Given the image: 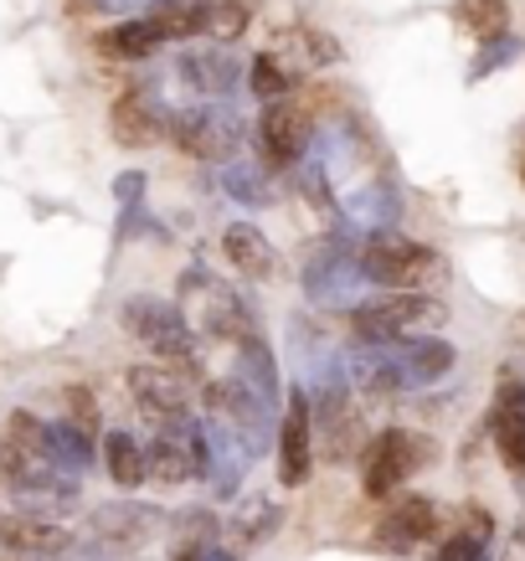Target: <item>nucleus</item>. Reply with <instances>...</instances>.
I'll return each mask as SVG.
<instances>
[{"label": "nucleus", "instance_id": "1", "mask_svg": "<svg viewBox=\"0 0 525 561\" xmlns=\"http://www.w3.org/2000/svg\"><path fill=\"white\" fill-rule=\"evenodd\" d=\"M458 351L438 335H407V341H387V345H366L351 356V381L366 397H397V391H418L433 387L454 371Z\"/></svg>", "mask_w": 525, "mask_h": 561}, {"label": "nucleus", "instance_id": "2", "mask_svg": "<svg viewBox=\"0 0 525 561\" xmlns=\"http://www.w3.org/2000/svg\"><path fill=\"white\" fill-rule=\"evenodd\" d=\"M356 268L366 284H381V294H427L438 284L448 263L438 248H427L402 232H372L356 248Z\"/></svg>", "mask_w": 525, "mask_h": 561}, {"label": "nucleus", "instance_id": "3", "mask_svg": "<svg viewBox=\"0 0 525 561\" xmlns=\"http://www.w3.org/2000/svg\"><path fill=\"white\" fill-rule=\"evenodd\" d=\"M166 515L155 505H139V500H109L99 511H88L83 520V536H72L62 557H78V561H119V557H135L145 546L160 536Z\"/></svg>", "mask_w": 525, "mask_h": 561}, {"label": "nucleus", "instance_id": "4", "mask_svg": "<svg viewBox=\"0 0 525 561\" xmlns=\"http://www.w3.org/2000/svg\"><path fill=\"white\" fill-rule=\"evenodd\" d=\"M119 320H124V330L150 351V360L181 371L191 387H202V371H196V330L181 320V309L166 305V299H155V294H135V299H124Z\"/></svg>", "mask_w": 525, "mask_h": 561}, {"label": "nucleus", "instance_id": "5", "mask_svg": "<svg viewBox=\"0 0 525 561\" xmlns=\"http://www.w3.org/2000/svg\"><path fill=\"white\" fill-rule=\"evenodd\" d=\"M438 463V443L418 433V427H387L361 448V490L366 500H391L397 490H407L412 479Z\"/></svg>", "mask_w": 525, "mask_h": 561}, {"label": "nucleus", "instance_id": "6", "mask_svg": "<svg viewBox=\"0 0 525 561\" xmlns=\"http://www.w3.org/2000/svg\"><path fill=\"white\" fill-rule=\"evenodd\" d=\"M448 324V305L433 294H376L351 305V330L366 345L407 341V335H438Z\"/></svg>", "mask_w": 525, "mask_h": 561}, {"label": "nucleus", "instance_id": "7", "mask_svg": "<svg viewBox=\"0 0 525 561\" xmlns=\"http://www.w3.org/2000/svg\"><path fill=\"white\" fill-rule=\"evenodd\" d=\"M181 320L191 324V330H202V335H212V341H232L238 345L253 324H248V309H242V299L221 278H212V273L202 268V263H191L186 273H181Z\"/></svg>", "mask_w": 525, "mask_h": 561}, {"label": "nucleus", "instance_id": "8", "mask_svg": "<svg viewBox=\"0 0 525 561\" xmlns=\"http://www.w3.org/2000/svg\"><path fill=\"white\" fill-rule=\"evenodd\" d=\"M202 474H212V438H206V427H196L191 417L155 423L150 443H145V479H155V484H191Z\"/></svg>", "mask_w": 525, "mask_h": 561}, {"label": "nucleus", "instance_id": "9", "mask_svg": "<svg viewBox=\"0 0 525 561\" xmlns=\"http://www.w3.org/2000/svg\"><path fill=\"white\" fill-rule=\"evenodd\" d=\"M202 408H206V423L221 427V433L238 443L248 459L258 454V443L269 438L273 408L258 397L253 387H242L238 376H227V381H206V387H202Z\"/></svg>", "mask_w": 525, "mask_h": 561}, {"label": "nucleus", "instance_id": "10", "mask_svg": "<svg viewBox=\"0 0 525 561\" xmlns=\"http://www.w3.org/2000/svg\"><path fill=\"white\" fill-rule=\"evenodd\" d=\"M273 448H278V484L284 490H305L309 474H315V412H309V397L299 387L288 391Z\"/></svg>", "mask_w": 525, "mask_h": 561}, {"label": "nucleus", "instance_id": "11", "mask_svg": "<svg viewBox=\"0 0 525 561\" xmlns=\"http://www.w3.org/2000/svg\"><path fill=\"white\" fill-rule=\"evenodd\" d=\"M309 412H315V423H320V438H315V454H324L330 463H351L361 459V448H366V417H361V408L345 397V387H330L320 391V408L309 402Z\"/></svg>", "mask_w": 525, "mask_h": 561}, {"label": "nucleus", "instance_id": "12", "mask_svg": "<svg viewBox=\"0 0 525 561\" xmlns=\"http://www.w3.org/2000/svg\"><path fill=\"white\" fill-rule=\"evenodd\" d=\"M124 387L135 397V408L155 423H175V417H191V381L181 371H170L160 360H145V366H129Z\"/></svg>", "mask_w": 525, "mask_h": 561}, {"label": "nucleus", "instance_id": "13", "mask_svg": "<svg viewBox=\"0 0 525 561\" xmlns=\"http://www.w3.org/2000/svg\"><path fill=\"white\" fill-rule=\"evenodd\" d=\"M258 139H263V150H269L273 165H299L309 150V139H315V119H309V108H299L294 99H278V103H263V119H258Z\"/></svg>", "mask_w": 525, "mask_h": 561}, {"label": "nucleus", "instance_id": "14", "mask_svg": "<svg viewBox=\"0 0 525 561\" xmlns=\"http://www.w3.org/2000/svg\"><path fill=\"white\" fill-rule=\"evenodd\" d=\"M166 108L155 103L150 88H129V93H119L114 99V108H109V135L119 139L124 150H150L155 139L166 135Z\"/></svg>", "mask_w": 525, "mask_h": 561}, {"label": "nucleus", "instance_id": "15", "mask_svg": "<svg viewBox=\"0 0 525 561\" xmlns=\"http://www.w3.org/2000/svg\"><path fill=\"white\" fill-rule=\"evenodd\" d=\"M443 526V515L433 500H423V494H407V500H397L387 515H381V526H376V546H387V551H412V546L433 541Z\"/></svg>", "mask_w": 525, "mask_h": 561}, {"label": "nucleus", "instance_id": "16", "mask_svg": "<svg viewBox=\"0 0 525 561\" xmlns=\"http://www.w3.org/2000/svg\"><path fill=\"white\" fill-rule=\"evenodd\" d=\"M490 433H494V448H500V463L515 479H525V381H505L494 391Z\"/></svg>", "mask_w": 525, "mask_h": 561}, {"label": "nucleus", "instance_id": "17", "mask_svg": "<svg viewBox=\"0 0 525 561\" xmlns=\"http://www.w3.org/2000/svg\"><path fill=\"white\" fill-rule=\"evenodd\" d=\"M72 541V530H62L57 520H47V515H5L0 511V546L11 551V557H36V561H47V557H62Z\"/></svg>", "mask_w": 525, "mask_h": 561}, {"label": "nucleus", "instance_id": "18", "mask_svg": "<svg viewBox=\"0 0 525 561\" xmlns=\"http://www.w3.org/2000/svg\"><path fill=\"white\" fill-rule=\"evenodd\" d=\"M166 135L186 154H196V160H221V154L232 150L238 129L221 119V114H212V108H181V114H170Z\"/></svg>", "mask_w": 525, "mask_h": 561}, {"label": "nucleus", "instance_id": "19", "mask_svg": "<svg viewBox=\"0 0 525 561\" xmlns=\"http://www.w3.org/2000/svg\"><path fill=\"white\" fill-rule=\"evenodd\" d=\"M221 257H227V263H232V273H242L248 284H269L273 268H278L273 242L258 232L253 221H232V227L221 232Z\"/></svg>", "mask_w": 525, "mask_h": 561}, {"label": "nucleus", "instance_id": "20", "mask_svg": "<svg viewBox=\"0 0 525 561\" xmlns=\"http://www.w3.org/2000/svg\"><path fill=\"white\" fill-rule=\"evenodd\" d=\"M93 47H99V57H109V62H145V57L160 51V36H155L150 21H114V26H103V32L93 36Z\"/></svg>", "mask_w": 525, "mask_h": 561}, {"label": "nucleus", "instance_id": "21", "mask_svg": "<svg viewBox=\"0 0 525 561\" xmlns=\"http://www.w3.org/2000/svg\"><path fill=\"white\" fill-rule=\"evenodd\" d=\"M181 78H186L196 93L221 99V93H232V88L242 83V68L227 51H186V57H181Z\"/></svg>", "mask_w": 525, "mask_h": 561}, {"label": "nucleus", "instance_id": "22", "mask_svg": "<svg viewBox=\"0 0 525 561\" xmlns=\"http://www.w3.org/2000/svg\"><path fill=\"white\" fill-rule=\"evenodd\" d=\"M273 530H284V505L273 494H248L232 515V541L248 551V546H263Z\"/></svg>", "mask_w": 525, "mask_h": 561}, {"label": "nucleus", "instance_id": "23", "mask_svg": "<svg viewBox=\"0 0 525 561\" xmlns=\"http://www.w3.org/2000/svg\"><path fill=\"white\" fill-rule=\"evenodd\" d=\"M103 469H109V479L119 484V490H139L145 484V443L135 438V433H124V427H114V433H103Z\"/></svg>", "mask_w": 525, "mask_h": 561}, {"label": "nucleus", "instance_id": "24", "mask_svg": "<svg viewBox=\"0 0 525 561\" xmlns=\"http://www.w3.org/2000/svg\"><path fill=\"white\" fill-rule=\"evenodd\" d=\"M238 381L242 387H253L263 402H278V371H273V351H269V341L258 335V330H248L238 341Z\"/></svg>", "mask_w": 525, "mask_h": 561}, {"label": "nucleus", "instance_id": "25", "mask_svg": "<svg viewBox=\"0 0 525 561\" xmlns=\"http://www.w3.org/2000/svg\"><path fill=\"white\" fill-rule=\"evenodd\" d=\"M93 438H88L83 427H72V423H47V463L57 469V474H72V479H83V469L93 463Z\"/></svg>", "mask_w": 525, "mask_h": 561}, {"label": "nucleus", "instance_id": "26", "mask_svg": "<svg viewBox=\"0 0 525 561\" xmlns=\"http://www.w3.org/2000/svg\"><path fill=\"white\" fill-rule=\"evenodd\" d=\"M150 26L160 42H191L206 32V0H155Z\"/></svg>", "mask_w": 525, "mask_h": 561}, {"label": "nucleus", "instance_id": "27", "mask_svg": "<svg viewBox=\"0 0 525 561\" xmlns=\"http://www.w3.org/2000/svg\"><path fill=\"white\" fill-rule=\"evenodd\" d=\"M490 530H494L490 515L469 511L464 515V526L448 530V541H443V551L433 561H490Z\"/></svg>", "mask_w": 525, "mask_h": 561}, {"label": "nucleus", "instance_id": "28", "mask_svg": "<svg viewBox=\"0 0 525 561\" xmlns=\"http://www.w3.org/2000/svg\"><path fill=\"white\" fill-rule=\"evenodd\" d=\"M454 21L475 42L510 36V0H454Z\"/></svg>", "mask_w": 525, "mask_h": 561}, {"label": "nucleus", "instance_id": "29", "mask_svg": "<svg viewBox=\"0 0 525 561\" xmlns=\"http://www.w3.org/2000/svg\"><path fill=\"white\" fill-rule=\"evenodd\" d=\"M248 88H253V99L278 103V99L294 93V68H288L278 51H258L253 68H248Z\"/></svg>", "mask_w": 525, "mask_h": 561}, {"label": "nucleus", "instance_id": "30", "mask_svg": "<svg viewBox=\"0 0 525 561\" xmlns=\"http://www.w3.org/2000/svg\"><path fill=\"white\" fill-rule=\"evenodd\" d=\"M253 26V0H206V36L238 42Z\"/></svg>", "mask_w": 525, "mask_h": 561}, {"label": "nucleus", "instance_id": "31", "mask_svg": "<svg viewBox=\"0 0 525 561\" xmlns=\"http://www.w3.org/2000/svg\"><path fill=\"white\" fill-rule=\"evenodd\" d=\"M62 402H68V423H72V427H83L88 438H99L103 408H99V397H93V387L72 381V387H62Z\"/></svg>", "mask_w": 525, "mask_h": 561}, {"label": "nucleus", "instance_id": "32", "mask_svg": "<svg viewBox=\"0 0 525 561\" xmlns=\"http://www.w3.org/2000/svg\"><path fill=\"white\" fill-rule=\"evenodd\" d=\"M221 186L232 191V196H242V202L248 206H269V181H263V175L253 171V160H238V165H232V171L221 175Z\"/></svg>", "mask_w": 525, "mask_h": 561}, {"label": "nucleus", "instance_id": "33", "mask_svg": "<svg viewBox=\"0 0 525 561\" xmlns=\"http://www.w3.org/2000/svg\"><path fill=\"white\" fill-rule=\"evenodd\" d=\"M217 541V515L191 505V511L175 515V546H212Z\"/></svg>", "mask_w": 525, "mask_h": 561}, {"label": "nucleus", "instance_id": "34", "mask_svg": "<svg viewBox=\"0 0 525 561\" xmlns=\"http://www.w3.org/2000/svg\"><path fill=\"white\" fill-rule=\"evenodd\" d=\"M288 47H299V62L305 68H324V62H340V47L324 32H288Z\"/></svg>", "mask_w": 525, "mask_h": 561}, {"label": "nucleus", "instance_id": "35", "mask_svg": "<svg viewBox=\"0 0 525 561\" xmlns=\"http://www.w3.org/2000/svg\"><path fill=\"white\" fill-rule=\"evenodd\" d=\"M515 57V36H494V42H484V51H479V62L469 68V78H484V72H494L500 62H510Z\"/></svg>", "mask_w": 525, "mask_h": 561}, {"label": "nucleus", "instance_id": "36", "mask_svg": "<svg viewBox=\"0 0 525 561\" xmlns=\"http://www.w3.org/2000/svg\"><path fill=\"white\" fill-rule=\"evenodd\" d=\"M500 561H525V515H521V526L510 530V546L500 551Z\"/></svg>", "mask_w": 525, "mask_h": 561}, {"label": "nucleus", "instance_id": "37", "mask_svg": "<svg viewBox=\"0 0 525 561\" xmlns=\"http://www.w3.org/2000/svg\"><path fill=\"white\" fill-rule=\"evenodd\" d=\"M129 5H145V0H78V11H129Z\"/></svg>", "mask_w": 525, "mask_h": 561}, {"label": "nucleus", "instance_id": "38", "mask_svg": "<svg viewBox=\"0 0 525 561\" xmlns=\"http://www.w3.org/2000/svg\"><path fill=\"white\" fill-rule=\"evenodd\" d=\"M515 175H521V186H525V129L515 135Z\"/></svg>", "mask_w": 525, "mask_h": 561}, {"label": "nucleus", "instance_id": "39", "mask_svg": "<svg viewBox=\"0 0 525 561\" xmlns=\"http://www.w3.org/2000/svg\"><path fill=\"white\" fill-rule=\"evenodd\" d=\"M139 186H145L139 175H124V181H119V186H114V191H119V196H139Z\"/></svg>", "mask_w": 525, "mask_h": 561}]
</instances>
